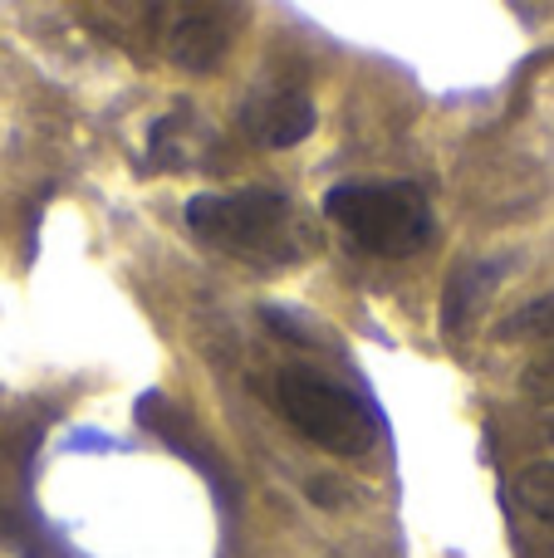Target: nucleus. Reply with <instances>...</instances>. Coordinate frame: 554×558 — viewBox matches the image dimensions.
<instances>
[{
	"label": "nucleus",
	"instance_id": "obj_1",
	"mask_svg": "<svg viewBox=\"0 0 554 558\" xmlns=\"http://www.w3.org/2000/svg\"><path fill=\"white\" fill-rule=\"evenodd\" d=\"M186 226L202 235L206 245H216L221 255L245 265H294L310 251L300 216H294L290 196L251 186V192H231V196H192L186 202Z\"/></svg>",
	"mask_w": 554,
	"mask_h": 558
},
{
	"label": "nucleus",
	"instance_id": "obj_2",
	"mask_svg": "<svg viewBox=\"0 0 554 558\" xmlns=\"http://www.w3.org/2000/svg\"><path fill=\"white\" fill-rule=\"evenodd\" d=\"M324 211L349 241L373 255H412L427 245L432 211L412 182H344L324 196Z\"/></svg>",
	"mask_w": 554,
	"mask_h": 558
},
{
	"label": "nucleus",
	"instance_id": "obj_3",
	"mask_svg": "<svg viewBox=\"0 0 554 558\" xmlns=\"http://www.w3.org/2000/svg\"><path fill=\"white\" fill-rule=\"evenodd\" d=\"M275 407L304 441L324 446L334 456H369L373 441H378L373 407L320 373H300V367L275 373Z\"/></svg>",
	"mask_w": 554,
	"mask_h": 558
},
{
	"label": "nucleus",
	"instance_id": "obj_4",
	"mask_svg": "<svg viewBox=\"0 0 554 558\" xmlns=\"http://www.w3.org/2000/svg\"><path fill=\"white\" fill-rule=\"evenodd\" d=\"M162 20V54L182 69H216L231 45V25L216 5H167L153 10Z\"/></svg>",
	"mask_w": 554,
	"mask_h": 558
},
{
	"label": "nucleus",
	"instance_id": "obj_5",
	"mask_svg": "<svg viewBox=\"0 0 554 558\" xmlns=\"http://www.w3.org/2000/svg\"><path fill=\"white\" fill-rule=\"evenodd\" d=\"M241 128L261 147H294L314 133V104L304 98V88H294V84L255 88L241 108Z\"/></svg>",
	"mask_w": 554,
	"mask_h": 558
},
{
	"label": "nucleus",
	"instance_id": "obj_6",
	"mask_svg": "<svg viewBox=\"0 0 554 558\" xmlns=\"http://www.w3.org/2000/svg\"><path fill=\"white\" fill-rule=\"evenodd\" d=\"M506 333H535V353H530L526 373H520V392L530 397V402L550 407L554 402V299H540L535 308H526V314H516L506 324Z\"/></svg>",
	"mask_w": 554,
	"mask_h": 558
},
{
	"label": "nucleus",
	"instance_id": "obj_7",
	"mask_svg": "<svg viewBox=\"0 0 554 558\" xmlns=\"http://www.w3.org/2000/svg\"><path fill=\"white\" fill-rule=\"evenodd\" d=\"M516 500H520V510H530L535 520L554 524V461L526 465V471L516 475Z\"/></svg>",
	"mask_w": 554,
	"mask_h": 558
},
{
	"label": "nucleus",
	"instance_id": "obj_8",
	"mask_svg": "<svg viewBox=\"0 0 554 558\" xmlns=\"http://www.w3.org/2000/svg\"><path fill=\"white\" fill-rule=\"evenodd\" d=\"M550 436H554V422H550Z\"/></svg>",
	"mask_w": 554,
	"mask_h": 558
}]
</instances>
